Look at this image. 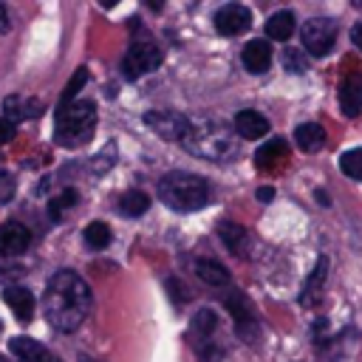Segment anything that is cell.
<instances>
[{
  "label": "cell",
  "instance_id": "1",
  "mask_svg": "<svg viewBox=\"0 0 362 362\" xmlns=\"http://www.w3.org/2000/svg\"><path fill=\"white\" fill-rule=\"evenodd\" d=\"M90 311V288L88 283L71 272V269H62L57 272L48 286H45V294H42V314L45 320L57 328V331H76L85 317Z\"/></svg>",
  "mask_w": 362,
  "mask_h": 362
},
{
  "label": "cell",
  "instance_id": "2",
  "mask_svg": "<svg viewBox=\"0 0 362 362\" xmlns=\"http://www.w3.org/2000/svg\"><path fill=\"white\" fill-rule=\"evenodd\" d=\"M184 150L206 158V161H226L238 153V136L235 127H229L221 119H189V130L184 136Z\"/></svg>",
  "mask_w": 362,
  "mask_h": 362
},
{
  "label": "cell",
  "instance_id": "3",
  "mask_svg": "<svg viewBox=\"0 0 362 362\" xmlns=\"http://www.w3.org/2000/svg\"><path fill=\"white\" fill-rule=\"evenodd\" d=\"M158 198L173 212H195L209 201V184L187 170H173L158 181Z\"/></svg>",
  "mask_w": 362,
  "mask_h": 362
},
{
  "label": "cell",
  "instance_id": "4",
  "mask_svg": "<svg viewBox=\"0 0 362 362\" xmlns=\"http://www.w3.org/2000/svg\"><path fill=\"white\" fill-rule=\"evenodd\" d=\"M96 127V105L90 99H74L71 105L57 107L54 136L62 147H79L93 136Z\"/></svg>",
  "mask_w": 362,
  "mask_h": 362
},
{
  "label": "cell",
  "instance_id": "5",
  "mask_svg": "<svg viewBox=\"0 0 362 362\" xmlns=\"http://www.w3.org/2000/svg\"><path fill=\"white\" fill-rule=\"evenodd\" d=\"M158 65H161V48L153 40H136L122 59V74L127 79H139V76L156 71Z\"/></svg>",
  "mask_w": 362,
  "mask_h": 362
},
{
  "label": "cell",
  "instance_id": "6",
  "mask_svg": "<svg viewBox=\"0 0 362 362\" xmlns=\"http://www.w3.org/2000/svg\"><path fill=\"white\" fill-rule=\"evenodd\" d=\"M303 48L311 54V57H325L331 48H334V40H337V23L331 17H311L303 31Z\"/></svg>",
  "mask_w": 362,
  "mask_h": 362
},
{
  "label": "cell",
  "instance_id": "7",
  "mask_svg": "<svg viewBox=\"0 0 362 362\" xmlns=\"http://www.w3.org/2000/svg\"><path fill=\"white\" fill-rule=\"evenodd\" d=\"M144 124L167 141H184V136L189 130V116L175 113V110H147Z\"/></svg>",
  "mask_w": 362,
  "mask_h": 362
},
{
  "label": "cell",
  "instance_id": "8",
  "mask_svg": "<svg viewBox=\"0 0 362 362\" xmlns=\"http://www.w3.org/2000/svg\"><path fill=\"white\" fill-rule=\"evenodd\" d=\"M215 31L223 37H238L252 25V11L240 3H226L215 11Z\"/></svg>",
  "mask_w": 362,
  "mask_h": 362
},
{
  "label": "cell",
  "instance_id": "9",
  "mask_svg": "<svg viewBox=\"0 0 362 362\" xmlns=\"http://www.w3.org/2000/svg\"><path fill=\"white\" fill-rule=\"evenodd\" d=\"M223 303H226L229 314L235 317V328H238V334L249 342V339L257 334V320L252 317V308H249V303H246L243 291H232V294H226V297H223Z\"/></svg>",
  "mask_w": 362,
  "mask_h": 362
},
{
  "label": "cell",
  "instance_id": "10",
  "mask_svg": "<svg viewBox=\"0 0 362 362\" xmlns=\"http://www.w3.org/2000/svg\"><path fill=\"white\" fill-rule=\"evenodd\" d=\"M31 232L20 221H6L0 226V257H17L28 249Z\"/></svg>",
  "mask_w": 362,
  "mask_h": 362
},
{
  "label": "cell",
  "instance_id": "11",
  "mask_svg": "<svg viewBox=\"0 0 362 362\" xmlns=\"http://www.w3.org/2000/svg\"><path fill=\"white\" fill-rule=\"evenodd\" d=\"M339 107L348 119H356L362 113V76H345V82L339 85Z\"/></svg>",
  "mask_w": 362,
  "mask_h": 362
},
{
  "label": "cell",
  "instance_id": "12",
  "mask_svg": "<svg viewBox=\"0 0 362 362\" xmlns=\"http://www.w3.org/2000/svg\"><path fill=\"white\" fill-rule=\"evenodd\" d=\"M240 59H243V68L249 74H263L272 62V48L266 40H249L240 51Z\"/></svg>",
  "mask_w": 362,
  "mask_h": 362
},
{
  "label": "cell",
  "instance_id": "13",
  "mask_svg": "<svg viewBox=\"0 0 362 362\" xmlns=\"http://www.w3.org/2000/svg\"><path fill=\"white\" fill-rule=\"evenodd\" d=\"M218 238L226 243V249L235 257H249V232L240 223H235V221L218 223Z\"/></svg>",
  "mask_w": 362,
  "mask_h": 362
},
{
  "label": "cell",
  "instance_id": "14",
  "mask_svg": "<svg viewBox=\"0 0 362 362\" xmlns=\"http://www.w3.org/2000/svg\"><path fill=\"white\" fill-rule=\"evenodd\" d=\"M8 351H11V356H17V362H54V356L48 354V348L40 345L31 337H14L8 342Z\"/></svg>",
  "mask_w": 362,
  "mask_h": 362
},
{
  "label": "cell",
  "instance_id": "15",
  "mask_svg": "<svg viewBox=\"0 0 362 362\" xmlns=\"http://www.w3.org/2000/svg\"><path fill=\"white\" fill-rule=\"evenodd\" d=\"M232 127H235V133L240 139H263L269 133V119L263 113H257V110H240L235 116Z\"/></svg>",
  "mask_w": 362,
  "mask_h": 362
},
{
  "label": "cell",
  "instance_id": "16",
  "mask_svg": "<svg viewBox=\"0 0 362 362\" xmlns=\"http://www.w3.org/2000/svg\"><path fill=\"white\" fill-rule=\"evenodd\" d=\"M294 144L303 153H317L325 147V127L317 122H303L294 127Z\"/></svg>",
  "mask_w": 362,
  "mask_h": 362
},
{
  "label": "cell",
  "instance_id": "17",
  "mask_svg": "<svg viewBox=\"0 0 362 362\" xmlns=\"http://www.w3.org/2000/svg\"><path fill=\"white\" fill-rule=\"evenodd\" d=\"M3 300H6V305L17 314L20 322H28V320H31V314H34V294H31L28 288H23V286H8V288L3 291Z\"/></svg>",
  "mask_w": 362,
  "mask_h": 362
},
{
  "label": "cell",
  "instance_id": "18",
  "mask_svg": "<svg viewBox=\"0 0 362 362\" xmlns=\"http://www.w3.org/2000/svg\"><path fill=\"white\" fill-rule=\"evenodd\" d=\"M283 158H288V144L283 139H269L263 147H257L255 161L260 170H274L283 164Z\"/></svg>",
  "mask_w": 362,
  "mask_h": 362
},
{
  "label": "cell",
  "instance_id": "19",
  "mask_svg": "<svg viewBox=\"0 0 362 362\" xmlns=\"http://www.w3.org/2000/svg\"><path fill=\"white\" fill-rule=\"evenodd\" d=\"M325 277H328V257L322 255V257H317V263H314V269H311V274H308V280H305V286H303V297H300L303 305H311V303H314V297H317V291L322 288Z\"/></svg>",
  "mask_w": 362,
  "mask_h": 362
},
{
  "label": "cell",
  "instance_id": "20",
  "mask_svg": "<svg viewBox=\"0 0 362 362\" xmlns=\"http://www.w3.org/2000/svg\"><path fill=\"white\" fill-rule=\"evenodd\" d=\"M294 34V14L291 11H274L269 20H266V37L283 42Z\"/></svg>",
  "mask_w": 362,
  "mask_h": 362
},
{
  "label": "cell",
  "instance_id": "21",
  "mask_svg": "<svg viewBox=\"0 0 362 362\" xmlns=\"http://www.w3.org/2000/svg\"><path fill=\"white\" fill-rule=\"evenodd\" d=\"M195 274H198V277H201L206 286H226V283H229L226 269H223L218 260H212V257L198 260V263H195Z\"/></svg>",
  "mask_w": 362,
  "mask_h": 362
},
{
  "label": "cell",
  "instance_id": "22",
  "mask_svg": "<svg viewBox=\"0 0 362 362\" xmlns=\"http://www.w3.org/2000/svg\"><path fill=\"white\" fill-rule=\"evenodd\" d=\"M147 206H150V198H147L141 189H127V192L119 198V212H122L124 218H139V215L147 212Z\"/></svg>",
  "mask_w": 362,
  "mask_h": 362
},
{
  "label": "cell",
  "instance_id": "23",
  "mask_svg": "<svg viewBox=\"0 0 362 362\" xmlns=\"http://www.w3.org/2000/svg\"><path fill=\"white\" fill-rule=\"evenodd\" d=\"M215 325H218V317H215L212 308H201V311L192 317V334H195L198 339H204V342H209V334L215 331Z\"/></svg>",
  "mask_w": 362,
  "mask_h": 362
},
{
  "label": "cell",
  "instance_id": "24",
  "mask_svg": "<svg viewBox=\"0 0 362 362\" xmlns=\"http://www.w3.org/2000/svg\"><path fill=\"white\" fill-rule=\"evenodd\" d=\"M339 170L354 178V181H362V147H351L339 156Z\"/></svg>",
  "mask_w": 362,
  "mask_h": 362
},
{
  "label": "cell",
  "instance_id": "25",
  "mask_svg": "<svg viewBox=\"0 0 362 362\" xmlns=\"http://www.w3.org/2000/svg\"><path fill=\"white\" fill-rule=\"evenodd\" d=\"M85 243H88L90 249H105V246L110 243V226L102 223V221L88 223V226H85Z\"/></svg>",
  "mask_w": 362,
  "mask_h": 362
},
{
  "label": "cell",
  "instance_id": "26",
  "mask_svg": "<svg viewBox=\"0 0 362 362\" xmlns=\"http://www.w3.org/2000/svg\"><path fill=\"white\" fill-rule=\"evenodd\" d=\"M283 65H286L288 74H303V71H308V59H305V54H303L300 48H286V51H283Z\"/></svg>",
  "mask_w": 362,
  "mask_h": 362
},
{
  "label": "cell",
  "instance_id": "27",
  "mask_svg": "<svg viewBox=\"0 0 362 362\" xmlns=\"http://www.w3.org/2000/svg\"><path fill=\"white\" fill-rule=\"evenodd\" d=\"M76 201H79V192H76V189H65L62 195H57V198L51 201V206H48L51 218H59V215H62V209H71Z\"/></svg>",
  "mask_w": 362,
  "mask_h": 362
},
{
  "label": "cell",
  "instance_id": "28",
  "mask_svg": "<svg viewBox=\"0 0 362 362\" xmlns=\"http://www.w3.org/2000/svg\"><path fill=\"white\" fill-rule=\"evenodd\" d=\"M85 79H88V71H85V68H79V71H76V74L71 76V82L65 85V90H62V99H59V107H62V105H71V102H74V96H76V90H79V88L85 85Z\"/></svg>",
  "mask_w": 362,
  "mask_h": 362
},
{
  "label": "cell",
  "instance_id": "29",
  "mask_svg": "<svg viewBox=\"0 0 362 362\" xmlns=\"http://www.w3.org/2000/svg\"><path fill=\"white\" fill-rule=\"evenodd\" d=\"M14 133H17L14 122H11V119H6V116H0V144H8V141L14 139Z\"/></svg>",
  "mask_w": 362,
  "mask_h": 362
},
{
  "label": "cell",
  "instance_id": "30",
  "mask_svg": "<svg viewBox=\"0 0 362 362\" xmlns=\"http://www.w3.org/2000/svg\"><path fill=\"white\" fill-rule=\"evenodd\" d=\"M11 195H14V181L6 173H0V204H6Z\"/></svg>",
  "mask_w": 362,
  "mask_h": 362
},
{
  "label": "cell",
  "instance_id": "31",
  "mask_svg": "<svg viewBox=\"0 0 362 362\" xmlns=\"http://www.w3.org/2000/svg\"><path fill=\"white\" fill-rule=\"evenodd\" d=\"M6 31H11V17H8V8L0 3V34H6Z\"/></svg>",
  "mask_w": 362,
  "mask_h": 362
},
{
  "label": "cell",
  "instance_id": "32",
  "mask_svg": "<svg viewBox=\"0 0 362 362\" xmlns=\"http://www.w3.org/2000/svg\"><path fill=\"white\" fill-rule=\"evenodd\" d=\"M351 42H354V45L362 51V23H356V25L351 28Z\"/></svg>",
  "mask_w": 362,
  "mask_h": 362
},
{
  "label": "cell",
  "instance_id": "33",
  "mask_svg": "<svg viewBox=\"0 0 362 362\" xmlns=\"http://www.w3.org/2000/svg\"><path fill=\"white\" fill-rule=\"evenodd\" d=\"M257 198H260V201H272V198H274V187H260V189H257Z\"/></svg>",
  "mask_w": 362,
  "mask_h": 362
},
{
  "label": "cell",
  "instance_id": "34",
  "mask_svg": "<svg viewBox=\"0 0 362 362\" xmlns=\"http://www.w3.org/2000/svg\"><path fill=\"white\" fill-rule=\"evenodd\" d=\"M354 6H356V8H362V0H356V3H354Z\"/></svg>",
  "mask_w": 362,
  "mask_h": 362
},
{
  "label": "cell",
  "instance_id": "35",
  "mask_svg": "<svg viewBox=\"0 0 362 362\" xmlns=\"http://www.w3.org/2000/svg\"><path fill=\"white\" fill-rule=\"evenodd\" d=\"M0 362H3V356H0Z\"/></svg>",
  "mask_w": 362,
  "mask_h": 362
},
{
  "label": "cell",
  "instance_id": "36",
  "mask_svg": "<svg viewBox=\"0 0 362 362\" xmlns=\"http://www.w3.org/2000/svg\"><path fill=\"white\" fill-rule=\"evenodd\" d=\"M54 362H57V359H54Z\"/></svg>",
  "mask_w": 362,
  "mask_h": 362
}]
</instances>
